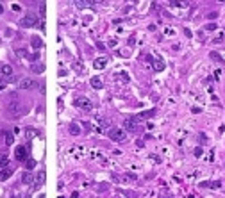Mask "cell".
Instances as JSON below:
<instances>
[{
    "label": "cell",
    "mask_w": 225,
    "mask_h": 198,
    "mask_svg": "<svg viewBox=\"0 0 225 198\" xmlns=\"http://www.w3.org/2000/svg\"><path fill=\"white\" fill-rule=\"evenodd\" d=\"M23 111H25L23 105H21L20 102H16V100L7 105V116H9V118H20V116L23 114Z\"/></svg>",
    "instance_id": "6da1fadb"
},
{
    "label": "cell",
    "mask_w": 225,
    "mask_h": 198,
    "mask_svg": "<svg viewBox=\"0 0 225 198\" xmlns=\"http://www.w3.org/2000/svg\"><path fill=\"white\" fill-rule=\"evenodd\" d=\"M109 138H111L113 141H123V139L127 138V134H125L123 129H111V130H109Z\"/></svg>",
    "instance_id": "7a4b0ae2"
},
{
    "label": "cell",
    "mask_w": 225,
    "mask_h": 198,
    "mask_svg": "<svg viewBox=\"0 0 225 198\" xmlns=\"http://www.w3.org/2000/svg\"><path fill=\"white\" fill-rule=\"evenodd\" d=\"M36 23H38V16L36 14H25L20 20V25H23V27H34Z\"/></svg>",
    "instance_id": "3957f363"
},
{
    "label": "cell",
    "mask_w": 225,
    "mask_h": 198,
    "mask_svg": "<svg viewBox=\"0 0 225 198\" xmlns=\"http://www.w3.org/2000/svg\"><path fill=\"white\" fill-rule=\"evenodd\" d=\"M138 121H139V120H138L136 116H134V118H127V120L123 121V129H127L129 132H136V130L139 129V127H138Z\"/></svg>",
    "instance_id": "277c9868"
},
{
    "label": "cell",
    "mask_w": 225,
    "mask_h": 198,
    "mask_svg": "<svg viewBox=\"0 0 225 198\" xmlns=\"http://www.w3.org/2000/svg\"><path fill=\"white\" fill-rule=\"evenodd\" d=\"M75 105L80 107V109H84V111H91V107H93V104H91L88 98H84V96H79V98L75 100Z\"/></svg>",
    "instance_id": "5b68a950"
},
{
    "label": "cell",
    "mask_w": 225,
    "mask_h": 198,
    "mask_svg": "<svg viewBox=\"0 0 225 198\" xmlns=\"http://www.w3.org/2000/svg\"><path fill=\"white\" fill-rule=\"evenodd\" d=\"M14 157H16V161H27V148L25 146H16Z\"/></svg>",
    "instance_id": "8992f818"
},
{
    "label": "cell",
    "mask_w": 225,
    "mask_h": 198,
    "mask_svg": "<svg viewBox=\"0 0 225 198\" xmlns=\"http://www.w3.org/2000/svg\"><path fill=\"white\" fill-rule=\"evenodd\" d=\"M34 86H38L32 79H29V77H23L21 80H20V88L21 89H30V88H34Z\"/></svg>",
    "instance_id": "52a82bcc"
},
{
    "label": "cell",
    "mask_w": 225,
    "mask_h": 198,
    "mask_svg": "<svg viewBox=\"0 0 225 198\" xmlns=\"http://www.w3.org/2000/svg\"><path fill=\"white\" fill-rule=\"evenodd\" d=\"M45 179H46V175H45V172H38V175L34 177V189H36V188H39V186H43V182H45Z\"/></svg>",
    "instance_id": "ba28073f"
},
{
    "label": "cell",
    "mask_w": 225,
    "mask_h": 198,
    "mask_svg": "<svg viewBox=\"0 0 225 198\" xmlns=\"http://www.w3.org/2000/svg\"><path fill=\"white\" fill-rule=\"evenodd\" d=\"M105 64H107V57H98V59H95V63H93V66H95L97 70L105 68Z\"/></svg>",
    "instance_id": "9c48e42d"
},
{
    "label": "cell",
    "mask_w": 225,
    "mask_h": 198,
    "mask_svg": "<svg viewBox=\"0 0 225 198\" xmlns=\"http://www.w3.org/2000/svg\"><path fill=\"white\" fill-rule=\"evenodd\" d=\"M154 114H156V109H150V111H143V113H139L136 118H138V120H148V118H152Z\"/></svg>",
    "instance_id": "30bf717a"
},
{
    "label": "cell",
    "mask_w": 225,
    "mask_h": 198,
    "mask_svg": "<svg viewBox=\"0 0 225 198\" xmlns=\"http://www.w3.org/2000/svg\"><path fill=\"white\" fill-rule=\"evenodd\" d=\"M152 66H154L156 71H163V70H165V63H163L161 59H154V61H152Z\"/></svg>",
    "instance_id": "8fae6325"
},
{
    "label": "cell",
    "mask_w": 225,
    "mask_h": 198,
    "mask_svg": "<svg viewBox=\"0 0 225 198\" xmlns=\"http://www.w3.org/2000/svg\"><path fill=\"white\" fill-rule=\"evenodd\" d=\"M21 182H23V184H32V182H34L32 173H30V172H25V173L21 175Z\"/></svg>",
    "instance_id": "7c38bea8"
},
{
    "label": "cell",
    "mask_w": 225,
    "mask_h": 198,
    "mask_svg": "<svg viewBox=\"0 0 225 198\" xmlns=\"http://www.w3.org/2000/svg\"><path fill=\"white\" fill-rule=\"evenodd\" d=\"M2 73L11 79V77H13V66H11V64H4V66H2Z\"/></svg>",
    "instance_id": "4fadbf2b"
},
{
    "label": "cell",
    "mask_w": 225,
    "mask_h": 198,
    "mask_svg": "<svg viewBox=\"0 0 225 198\" xmlns=\"http://www.w3.org/2000/svg\"><path fill=\"white\" fill-rule=\"evenodd\" d=\"M36 136H38V130H36V129H32V127L25 129V138H27V139H32V138H36Z\"/></svg>",
    "instance_id": "5bb4252c"
},
{
    "label": "cell",
    "mask_w": 225,
    "mask_h": 198,
    "mask_svg": "<svg viewBox=\"0 0 225 198\" xmlns=\"http://www.w3.org/2000/svg\"><path fill=\"white\" fill-rule=\"evenodd\" d=\"M11 173H13L11 168H4V170L0 172V180H7V179L11 177Z\"/></svg>",
    "instance_id": "9a60e30c"
},
{
    "label": "cell",
    "mask_w": 225,
    "mask_h": 198,
    "mask_svg": "<svg viewBox=\"0 0 225 198\" xmlns=\"http://www.w3.org/2000/svg\"><path fill=\"white\" fill-rule=\"evenodd\" d=\"M91 86H93L95 89H100V88H104V84H102V80H100L98 77H93V79H91Z\"/></svg>",
    "instance_id": "2e32d148"
},
{
    "label": "cell",
    "mask_w": 225,
    "mask_h": 198,
    "mask_svg": "<svg viewBox=\"0 0 225 198\" xmlns=\"http://www.w3.org/2000/svg\"><path fill=\"white\" fill-rule=\"evenodd\" d=\"M30 41H32V46H34V48H41V46H43V41H41V38H38V36H34Z\"/></svg>",
    "instance_id": "e0dca14e"
},
{
    "label": "cell",
    "mask_w": 225,
    "mask_h": 198,
    "mask_svg": "<svg viewBox=\"0 0 225 198\" xmlns=\"http://www.w3.org/2000/svg\"><path fill=\"white\" fill-rule=\"evenodd\" d=\"M70 134H73V136H79V134H80V129H79L77 123H72V125H70Z\"/></svg>",
    "instance_id": "ac0fdd59"
},
{
    "label": "cell",
    "mask_w": 225,
    "mask_h": 198,
    "mask_svg": "<svg viewBox=\"0 0 225 198\" xmlns=\"http://www.w3.org/2000/svg\"><path fill=\"white\" fill-rule=\"evenodd\" d=\"M16 55H18V57H27V59H29V52H27L25 48H16Z\"/></svg>",
    "instance_id": "d6986e66"
},
{
    "label": "cell",
    "mask_w": 225,
    "mask_h": 198,
    "mask_svg": "<svg viewBox=\"0 0 225 198\" xmlns=\"http://www.w3.org/2000/svg\"><path fill=\"white\" fill-rule=\"evenodd\" d=\"M32 71H34V73H43V71H45V66H43V64H32Z\"/></svg>",
    "instance_id": "ffe728a7"
},
{
    "label": "cell",
    "mask_w": 225,
    "mask_h": 198,
    "mask_svg": "<svg viewBox=\"0 0 225 198\" xmlns=\"http://www.w3.org/2000/svg\"><path fill=\"white\" fill-rule=\"evenodd\" d=\"M0 166H2V168H9V159H7V155H0Z\"/></svg>",
    "instance_id": "44dd1931"
},
{
    "label": "cell",
    "mask_w": 225,
    "mask_h": 198,
    "mask_svg": "<svg viewBox=\"0 0 225 198\" xmlns=\"http://www.w3.org/2000/svg\"><path fill=\"white\" fill-rule=\"evenodd\" d=\"M13 143H14V136L9 134V132H5V145L9 146V145H13Z\"/></svg>",
    "instance_id": "7402d4cb"
},
{
    "label": "cell",
    "mask_w": 225,
    "mask_h": 198,
    "mask_svg": "<svg viewBox=\"0 0 225 198\" xmlns=\"http://www.w3.org/2000/svg\"><path fill=\"white\" fill-rule=\"evenodd\" d=\"M25 166H27V170H32V168H36V161H34V159H27V161H25Z\"/></svg>",
    "instance_id": "603a6c76"
},
{
    "label": "cell",
    "mask_w": 225,
    "mask_h": 198,
    "mask_svg": "<svg viewBox=\"0 0 225 198\" xmlns=\"http://www.w3.org/2000/svg\"><path fill=\"white\" fill-rule=\"evenodd\" d=\"M75 5L82 9V7H89V5H93V4H91V2H75Z\"/></svg>",
    "instance_id": "cb8c5ba5"
},
{
    "label": "cell",
    "mask_w": 225,
    "mask_h": 198,
    "mask_svg": "<svg viewBox=\"0 0 225 198\" xmlns=\"http://www.w3.org/2000/svg\"><path fill=\"white\" fill-rule=\"evenodd\" d=\"M222 186V182L220 180H215V182H209V188H213V189H218Z\"/></svg>",
    "instance_id": "d4e9b609"
},
{
    "label": "cell",
    "mask_w": 225,
    "mask_h": 198,
    "mask_svg": "<svg viewBox=\"0 0 225 198\" xmlns=\"http://www.w3.org/2000/svg\"><path fill=\"white\" fill-rule=\"evenodd\" d=\"M116 79H122V80H125V82H127V80H129V75H127V73H118V75H116Z\"/></svg>",
    "instance_id": "484cf974"
},
{
    "label": "cell",
    "mask_w": 225,
    "mask_h": 198,
    "mask_svg": "<svg viewBox=\"0 0 225 198\" xmlns=\"http://www.w3.org/2000/svg\"><path fill=\"white\" fill-rule=\"evenodd\" d=\"M45 13H46V5H45V4H41V5H39V14H41V16H45Z\"/></svg>",
    "instance_id": "4316f807"
},
{
    "label": "cell",
    "mask_w": 225,
    "mask_h": 198,
    "mask_svg": "<svg viewBox=\"0 0 225 198\" xmlns=\"http://www.w3.org/2000/svg\"><path fill=\"white\" fill-rule=\"evenodd\" d=\"M38 57H39L38 54H30V55H29V61H32V63H34V61H38Z\"/></svg>",
    "instance_id": "83f0119b"
},
{
    "label": "cell",
    "mask_w": 225,
    "mask_h": 198,
    "mask_svg": "<svg viewBox=\"0 0 225 198\" xmlns=\"http://www.w3.org/2000/svg\"><path fill=\"white\" fill-rule=\"evenodd\" d=\"M206 29H207V30H215L216 25H215V23H209V25H206Z\"/></svg>",
    "instance_id": "f1b7e54d"
},
{
    "label": "cell",
    "mask_w": 225,
    "mask_h": 198,
    "mask_svg": "<svg viewBox=\"0 0 225 198\" xmlns=\"http://www.w3.org/2000/svg\"><path fill=\"white\" fill-rule=\"evenodd\" d=\"M73 68H77L79 71H82V64H79V63H73Z\"/></svg>",
    "instance_id": "f546056e"
},
{
    "label": "cell",
    "mask_w": 225,
    "mask_h": 198,
    "mask_svg": "<svg viewBox=\"0 0 225 198\" xmlns=\"http://www.w3.org/2000/svg\"><path fill=\"white\" fill-rule=\"evenodd\" d=\"M195 155L200 157V155H202V148H195Z\"/></svg>",
    "instance_id": "4dcf8cb0"
},
{
    "label": "cell",
    "mask_w": 225,
    "mask_h": 198,
    "mask_svg": "<svg viewBox=\"0 0 225 198\" xmlns=\"http://www.w3.org/2000/svg\"><path fill=\"white\" fill-rule=\"evenodd\" d=\"M216 16H218V14H216V13H209V18H211V20H215V18H216Z\"/></svg>",
    "instance_id": "1f68e13d"
},
{
    "label": "cell",
    "mask_w": 225,
    "mask_h": 198,
    "mask_svg": "<svg viewBox=\"0 0 225 198\" xmlns=\"http://www.w3.org/2000/svg\"><path fill=\"white\" fill-rule=\"evenodd\" d=\"M2 13H4V5L0 4V14H2Z\"/></svg>",
    "instance_id": "d6a6232c"
}]
</instances>
